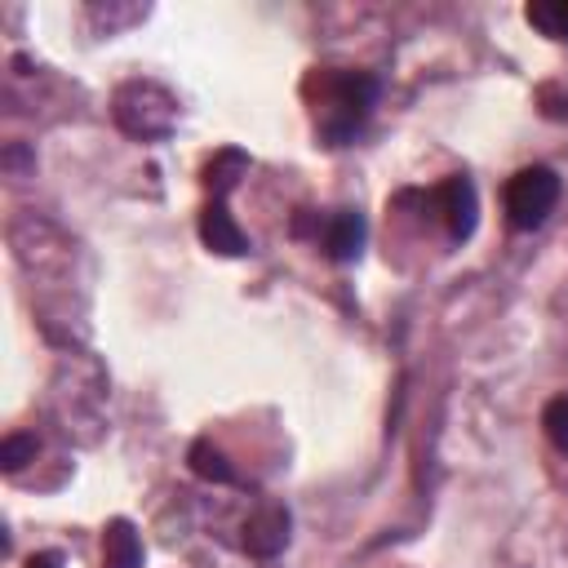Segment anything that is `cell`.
Masks as SVG:
<instances>
[{
    "instance_id": "6da1fadb",
    "label": "cell",
    "mask_w": 568,
    "mask_h": 568,
    "mask_svg": "<svg viewBox=\"0 0 568 568\" xmlns=\"http://www.w3.org/2000/svg\"><path fill=\"white\" fill-rule=\"evenodd\" d=\"M302 98L311 106V120L328 146H346L359 124L368 120L377 102V80L368 71H346V67H315L302 80Z\"/></svg>"
},
{
    "instance_id": "7a4b0ae2",
    "label": "cell",
    "mask_w": 568,
    "mask_h": 568,
    "mask_svg": "<svg viewBox=\"0 0 568 568\" xmlns=\"http://www.w3.org/2000/svg\"><path fill=\"white\" fill-rule=\"evenodd\" d=\"M111 115H115V124H120L129 138L151 142V138H164V133L173 129L178 102H173L169 89H160V84H151V80H129V84L115 89Z\"/></svg>"
},
{
    "instance_id": "3957f363",
    "label": "cell",
    "mask_w": 568,
    "mask_h": 568,
    "mask_svg": "<svg viewBox=\"0 0 568 568\" xmlns=\"http://www.w3.org/2000/svg\"><path fill=\"white\" fill-rule=\"evenodd\" d=\"M559 200V173L546 169V164H532V169H519L510 182H506V217L515 231H532L550 217Z\"/></svg>"
},
{
    "instance_id": "277c9868",
    "label": "cell",
    "mask_w": 568,
    "mask_h": 568,
    "mask_svg": "<svg viewBox=\"0 0 568 568\" xmlns=\"http://www.w3.org/2000/svg\"><path fill=\"white\" fill-rule=\"evenodd\" d=\"M426 204H435V213L444 217V226H448L453 240H466V235L475 231L479 204H475V186H470L466 178H444V182L426 195Z\"/></svg>"
},
{
    "instance_id": "5b68a950",
    "label": "cell",
    "mask_w": 568,
    "mask_h": 568,
    "mask_svg": "<svg viewBox=\"0 0 568 568\" xmlns=\"http://www.w3.org/2000/svg\"><path fill=\"white\" fill-rule=\"evenodd\" d=\"M288 546V510L284 506H262L244 524V550L253 559H275Z\"/></svg>"
},
{
    "instance_id": "8992f818",
    "label": "cell",
    "mask_w": 568,
    "mask_h": 568,
    "mask_svg": "<svg viewBox=\"0 0 568 568\" xmlns=\"http://www.w3.org/2000/svg\"><path fill=\"white\" fill-rule=\"evenodd\" d=\"M320 240H324V253L333 262H351L364 248V217L355 209H337L320 222Z\"/></svg>"
},
{
    "instance_id": "52a82bcc",
    "label": "cell",
    "mask_w": 568,
    "mask_h": 568,
    "mask_svg": "<svg viewBox=\"0 0 568 568\" xmlns=\"http://www.w3.org/2000/svg\"><path fill=\"white\" fill-rule=\"evenodd\" d=\"M200 240H204L213 253H222V257H240V253H248V240H244V231L235 226V217L226 213L222 200H213V204L200 213Z\"/></svg>"
},
{
    "instance_id": "ba28073f",
    "label": "cell",
    "mask_w": 568,
    "mask_h": 568,
    "mask_svg": "<svg viewBox=\"0 0 568 568\" xmlns=\"http://www.w3.org/2000/svg\"><path fill=\"white\" fill-rule=\"evenodd\" d=\"M102 568H142V541L129 519H111L102 532Z\"/></svg>"
},
{
    "instance_id": "9c48e42d",
    "label": "cell",
    "mask_w": 568,
    "mask_h": 568,
    "mask_svg": "<svg viewBox=\"0 0 568 568\" xmlns=\"http://www.w3.org/2000/svg\"><path fill=\"white\" fill-rule=\"evenodd\" d=\"M244 173H248V155L235 151V146H226V151H217V155L204 164V186H209L213 195H226Z\"/></svg>"
},
{
    "instance_id": "30bf717a",
    "label": "cell",
    "mask_w": 568,
    "mask_h": 568,
    "mask_svg": "<svg viewBox=\"0 0 568 568\" xmlns=\"http://www.w3.org/2000/svg\"><path fill=\"white\" fill-rule=\"evenodd\" d=\"M191 470H195L200 479H209V484H231V479H235L226 453L213 448L209 439H195V444H191Z\"/></svg>"
},
{
    "instance_id": "8fae6325",
    "label": "cell",
    "mask_w": 568,
    "mask_h": 568,
    "mask_svg": "<svg viewBox=\"0 0 568 568\" xmlns=\"http://www.w3.org/2000/svg\"><path fill=\"white\" fill-rule=\"evenodd\" d=\"M524 18H528L541 36L568 40V0H532V4L524 9Z\"/></svg>"
},
{
    "instance_id": "7c38bea8",
    "label": "cell",
    "mask_w": 568,
    "mask_h": 568,
    "mask_svg": "<svg viewBox=\"0 0 568 568\" xmlns=\"http://www.w3.org/2000/svg\"><path fill=\"white\" fill-rule=\"evenodd\" d=\"M36 448H40L36 435H4L0 439V470L4 475H18L27 462H36Z\"/></svg>"
},
{
    "instance_id": "4fadbf2b",
    "label": "cell",
    "mask_w": 568,
    "mask_h": 568,
    "mask_svg": "<svg viewBox=\"0 0 568 568\" xmlns=\"http://www.w3.org/2000/svg\"><path fill=\"white\" fill-rule=\"evenodd\" d=\"M541 426H546L550 444H555L559 453H568V395H555V399L546 404V413H541Z\"/></svg>"
},
{
    "instance_id": "5bb4252c",
    "label": "cell",
    "mask_w": 568,
    "mask_h": 568,
    "mask_svg": "<svg viewBox=\"0 0 568 568\" xmlns=\"http://www.w3.org/2000/svg\"><path fill=\"white\" fill-rule=\"evenodd\" d=\"M27 568H62V555L40 550V555H31V559H27Z\"/></svg>"
}]
</instances>
